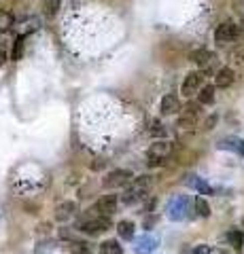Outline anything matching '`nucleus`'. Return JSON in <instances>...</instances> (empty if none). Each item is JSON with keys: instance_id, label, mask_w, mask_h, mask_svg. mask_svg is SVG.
<instances>
[{"instance_id": "obj_10", "label": "nucleus", "mask_w": 244, "mask_h": 254, "mask_svg": "<svg viewBox=\"0 0 244 254\" xmlns=\"http://www.w3.org/2000/svg\"><path fill=\"white\" fill-rule=\"evenodd\" d=\"M187 208H189V201L185 199V197H176V199L170 203V216L176 218V220L183 218L185 212H187Z\"/></svg>"}, {"instance_id": "obj_5", "label": "nucleus", "mask_w": 244, "mask_h": 254, "mask_svg": "<svg viewBox=\"0 0 244 254\" xmlns=\"http://www.w3.org/2000/svg\"><path fill=\"white\" fill-rule=\"evenodd\" d=\"M117 203H119L117 195H104V197H100V199L93 203L91 212H96V216H106L108 218L117 210Z\"/></svg>"}, {"instance_id": "obj_30", "label": "nucleus", "mask_w": 244, "mask_h": 254, "mask_svg": "<svg viewBox=\"0 0 244 254\" xmlns=\"http://www.w3.org/2000/svg\"><path fill=\"white\" fill-rule=\"evenodd\" d=\"M242 227H244V218H242Z\"/></svg>"}, {"instance_id": "obj_28", "label": "nucleus", "mask_w": 244, "mask_h": 254, "mask_svg": "<svg viewBox=\"0 0 244 254\" xmlns=\"http://www.w3.org/2000/svg\"><path fill=\"white\" fill-rule=\"evenodd\" d=\"M217 125V115H210L208 119H206V121H204V129H206V131H210L212 129V127H215Z\"/></svg>"}, {"instance_id": "obj_15", "label": "nucleus", "mask_w": 244, "mask_h": 254, "mask_svg": "<svg viewBox=\"0 0 244 254\" xmlns=\"http://www.w3.org/2000/svg\"><path fill=\"white\" fill-rule=\"evenodd\" d=\"M100 254H123V248H121L119 242L106 240V242H102V246H100Z\"/></svg>"}, {"instance_id": "obj_12", "label": "nucleus", "mask_w": 244, "mask_h": 254, "mask_svg": "<svg viewBox=\"0 0 244 254\" xmlns=\"http://www.w3.org/2000/svg\"><path fill=\"white\" fill-rule=\"evenodd\" d=\"M75 210H77L75 201H64V203H58V208H56V218L64 222V220H68L70 216H73Z\"/></svg>"}, {"instance_id": "obj_1", "label": "nucleus", "mask_w": 244, "mask_h": 254, "mask_svg": "<svg viewBox=\"0 0 244 254\" xmlns=\"http://www.w3.org/2000/svg\"><path fill=\"white\" fill-rule=\"evenodd\" d=\"M151 187H153V176H151V174H145V176L134 178L132 185L125 189V193H123V197H121L123 203H128V205L138 203L140 199H145V197L149 195Z\"/></svg>"}, {"instance_id": "obj_17", "label": "nucleus", "mask_w": 244, "mask_h": 254, "mask_svg": "<svg viewBox=\"0 0 244 254\" xmlns=\"http://www.w3.org/2000/svg\"><path fill=\"white\" fill-rule=\"evenodd\" d=\"M189 185H191L193 189H198L202 195H212V187L208 185V182H204L202 178H198V176H191V178H189Z\"/></svg>"}, {"instance_id": "obj_26", "label": "nucleus", "mask_w": 244, "mask_h": 254, "mask_svg": "<svg viewBox=\"0 0 244 254\" xmlns=\"http://www.w3.org/2000/svg\"><path fill=\"white\" fill-rule=\"evenodd\" d=\"M176 125L180 127V129H191V127L195 125V119H191V117H185V115H183V117L178 119V123H176Z\"/></svg>"}, {"instance_id": "obj_8", "label": "nucleus", "mask_w": 244, "mask_h": 254, "mask_svg": "<svg viewBox=\"0 0 244 254\" xmlns=\"http://www.w3.org/2000/svg\"><path fill=\"white\" fill-rule=\"evenodd\" d=\"M160 246V240L155 235H143L136 242V254H153Z\"/></svg>"}, {"instance_id": "obj_18", "label": "nucleus", "mask_w": 244, "mask_h": 254, "mask_svg": "<svg viewBox=\"0 0 244 254\" xmlns=\"http://www.w3.org/2000/svg\"><path fill=\"white\" fill-rule=\"evenodd\" d=\"M13 28V15L6 9H0V34L9 32Z\"/></svg>"}, {"instance_id": "obj_22", "label": "nucleus", "mask_w": 244, "mask_h": 254, "mask_svg": "<svg viewBox=\"0 0 244 254\" xmlns=\"http://www.w3.org/2000/svg\"><path fill=\"white\" fill-rule=\"evenodd\" d=\"M151 136H155V138H162V136H166V129H163V125L157 121V119H151L149 121V129H147Z\"/></svg>"}, {"instance_id": "obj_14", "label": "nucleus", "mask_w": 244, "mask_h": 254, "mask_svg": "<svg viewBox=\"0 0 244 254\" xmlns=\"http://www.w3.org/2000/svg\"><path fill=\"white\" fill-rule=\"evenodd\" d=\"M134 222L130 220H119L117 222V233H119L121 240H134Z\"/></svg>"}, {"instance_id": "obj_4", "label": "nucleus", "mask_w": 244, "mask_h": 254, "mask_svg": "<svg viewBox=\"0 0 244 254\" xmlns=\"http://www.w3.org/2000/svg\"><path fill=\"white\" fill-rule=\"evenodd\" d=\"M130 180H132V172H128V170H111L104 178H102V187L104 189H119L123 185H128Z\"/></svg>"}, {"instance_id": "obj_21", "label": "nucleus", "mask_w": 244, "mask_h": 254, "mask_svg": "<svg viewBox=\"0 0 244 254\" xmlns=\"http://www.w3.org/2000/svg\"><path fill=\"white\" fill-rule=\"evenodd\" d=\"M68 252L70 254H91V248H89V244H85V242H70Z\"/></svg>"}, {"instance_id": "obj_24", "label": "nucleus", "mask_w": 244, "mask_h": 254, "mask_svg": "<svg viewBox=\"0 0 244 254\" xmlns=\"http://www.w3.org/2000/svg\"><path fill=\"white\" fill-rule=\"evenodd\" d=\"M21 55H23V36H17V41L13 43V49H11V60L17 62L21 60Z\"/></svg>"}, {"instance_id": "obj_6", "label": "nucleus", "mask_w": 244, "mask_h": 254, "mask_svg": "<svg viewBox=\"0 0 244 254\" xmlns=\"http://www.w3.org/2000/svg\"><path fill=\"white\" fill-rule=\"evenodd\" d=\"M238 34H240V26H236L232 21H225L215 30V41L217 43H232L238 38Z\"/></svg>"}, {"instance_id": "obj_23", "label": "nucleus", "mask_w": 244, "mask_h": 254, "mask_svg": "<svg viewBox=\"0 0 244 254\" xmlns=\"http://www.w3.org/2000/svg\"><path fill=\"white\" fill-rule=\"evenodd\" d=\"M227 242L236 246V248H240V246H244V233L238 231V229H232V231L227 233Z\"/></svg>"}, {"instance_id": "obj_19", "label": "nucleus", "mask_w": 244, "mask_h": 254, "mask_svg": "<svg viewBox=\"0 0 244 254\" xmlns=\"http://www.w3.org/2000/svg\"><path fill=\"white\" fill-rule=\"evenodd\" d=\"M193 205H195V212H198V216H202V218H208L210 216V205H208V201L204 199V197H195Z\"/></svg>"}, {"instance_id": "obj_13", "label": "nucleus", "mask_w": 244, "mask_h": 254, "mask_svg": "<svg viewBox=\"0 0 244 254\" xmlns=\"http://www.w3.org/2000/svg\"><path fill=\"white\" fill-rule=\"evenodd\" d=\"M189 58H191L193 64H198V66H208L210 60H212V53L208 49H195V51H191Z\"/></svg>"}, {"instance_id": "obj_29", "label": "nucleus", "mask_w": 244, "mask_h": 254, "mask_svg": "<svg viewBox=\"0 0 244 254\" xmlns=\"http://www.w3.org/2000/svg\"><path fill=\"white\" fill-rule=\"evenodd\" d=\"M232 60H236V62H244V51H236V53H232Z\"/></svg>"}, {"instance_id": "obj_3", "label": "nucleus", "mask_w": 244, "mask_h": 254, "mask_svg": "<svg viewBox=\"0 0 244 254\" xmlns=\"http://www.w3.org/2000/svg\"><path fill=\"white\" fill-rule=\"evenodd\" d=\"M170 155H172V142H168V140H157V142H153V144L149 146L147 165L157 168V165H162Z\"/></svg>"}, {"instance_id": "obj_7", "label": "nucleus", "mask_w": 244, "mask_h": 254, "mask_svg": "<svg viewBox=\"0 0 244 254\" xmlns=\"http://www.w3.org/2000/svg\"><path fill=\"white\" fill-rule=\"evenodd\" d=\"M204 81L202 72H189L183 81V87H180V93L185 95V98H191V95L200 93V85Z\"/></svg>"}, {"instance_id": "obj_16", "label": "nucleus", "mask_w": 244, "mask_h": 254, "mask_svg": "<svg viewBox=\"0 0 244 254\" xmlns=\"http://www.w3.org/2000/svg\"><path fill=\"white\" fill-rule=\"evenodd\" d=\"M198 102L200 104H212V102H215V87L204 85L200 89V93H198Z\"/></svg>"}, {"instance_id": "obj_2", "label": "nucleus", "mask_w": 244, "mask_h": 254, "mask_svg": "<svg viewBox=\"0 0 244 254\" xmlns=\"http://www.w3.org/2000/svg\"><path fill=\"white\" fill-rule=\"evenodd\" d=\"M77 229L87 235H102L111 229V218L106 216H85L77 222Z\"/></svg>"}, {"instance_id": "obj_9", "label": "nucleus", "mask_w": 244, "mask_h": 254, "mask_svg": "<svg viewBox=\"0 0 244 254\" xmlns=\"http://www.w3.org/2000/svg\"><path fill=\"white\" fill-rule=\"evenodd\" d=\"M160 110L162 115H174L180 110V102L176 95H163L162 98V104H160Z\"/></svg>"}, {"instance_id": "obj_27", "label": "nucleus", "mask_w": 244, "mask_h": 254, "mask_svg": "<svg viewBox=\"0 0 244 254\" xmlns=\"http://www.w3.org/2000/svg\"><path fill=\"white\" fill-rule=\"evenodd\" d=\"M191 254H210V246H206V244L195 246V248H191Z\"/></svg>"}, {"instance_id": "obj_25", "label": "nucleus", "mask_w": 244, "mask_h": 254, "mask_svg": "<svg viewBox=\"0 0 244 254\" xmlns=\"http://www.w3.org/2000/svg\"><path fill=\"white\" fill-rule=\"evenodd\" d=\"M200 102H189V104L185 106V110H183V115L185 117H191V119H198V115H200Z\"/></svg>"}, {"instance_id": "obj_11", "label": "nucleus", "mask_w": 244, "mask_h": 254, "mask_svg": "<svg viewBox=\"0 0 244 254\" xmlns=\"http://www.w3.org/2000/svg\"><path fill=\"white\" fill-rule=\"evenodd\" d=\"M234 78H236V74H234L232 68H221L217 72V76H215V83H217V87L225 89V87H230L234 83Z\"/></svg>"}, {"instance_id": "obj_31", "label": "nucleus", "mask_w": 244, "mask_h": 254, "mask_svg": "<svg viewBox=\"0 0 244 254\" xmlns=\"http://www.w3.org/2000/svg\"><path fill=\"white\" fill-rule=\"evenodd\" d=\"M242 26H244V23H242Z\"/></svg>"}, {"instance_id": "obj_20", "label": "nucleus", "mask_w": 244, "mask_h": 254, "mask_svg": "<svg viewBox=\"0 0 244 254\" xmlns=\"http://www.w3.org/2000/svg\"><path fill=\"white\" fill-rule=\"evenodd\" d=\"M62 6V0H45L43 2V13L47 15V17H53V15H58Z\"/></svg>"}]
</instances>
